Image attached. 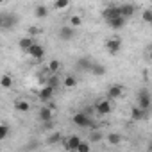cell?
Segmentation results:
<instances>
[{"mask_svg": "<svg viewBox=\"0 0 152 152\" xmlns=\"http://www.w3.org/2000/svg\"><path fill=\"white\" fill-rule=\"evenodd\" d=\"M91 66H93V63H91L90 59H86V57H81V59L77 61V70L90 72V70H91Z\"/></svg>", "mask_w": 152, "mask_h": 152, "instance_id": "2e32d148", "label": "cell"}, {"mask_svg": "<svg viewBox=\"0 0 152 152\" xmlns=\"http://www.w3.org/2000/svg\"><path fill=\"white\" fill-rule=\"evenodd\" d=\"M7 136H9V125L7 124H2V125H0V141L6 140Z\"/></svg>", "mask_w": 152, "mask_h": 152, "instance_id": "603a6c76", "label": "cell"}, {"mask_svg": "<svg viewBox=\"0 0 152 152\" xmlns=\"http://www.w3.org/2000/svg\"><path fill=\"white\" fill-rule=\"evenodd\" d=\"M79 143H81V138L77 134H72L64 140V148L66 150H77L79 148Z\"/></svg>", "mask_w": 152, "mask_h": 152, "instance_id": "9c48e42d", "label": "cell"}, {"mask_svg": "<svg viewBox=\"0 0 152 152\" xmlns=\"http://www.w3.org/2000/svg\"><path fill=\"white\" fill-rule=\"evenodd\" d=\"M38 116H39V120L43 124H48V122H52V109L50 107H41L39 113H38Z\"/></svg>", "mask_w": 152, "mask_h": 152, "instance_id": "5bb4252c", "label": "cell"}, {"mask_svg": "<svg viewBox=\"0 0 152 152\" xmlns=\"http://www.w3.org/2000/svg\"><path fill=\"white\" fill-rule=\"evenodd\" d=\"M20 18L15 15V13H2L0 15V27L4 31H9V29H15L18 25Z\"/></svg>", "mask_w": 152, "mask_h": 152, "instance_id": "6da1fadb", "label": "cell"}, {"mask_svg": "<svg viewBox=\"0 0 152 152\" xmlns=\"http://www.w3.org/2000/svg\"><path fill=\"white\" fill-rule=\"evenodd\" d=\"M70 25H72V27H81V25H83V18L77 16V15L70 16Z\"/></svg>", "mask_w": 152, "mask_h": 152, "instance_id": "cb8c5ba5", "label": "cell"}, {"mask_svg": "<svg viewBox=\"0 0 152 152\" xmlns=\"http://www.w3.org/2000/svg\"><path fill=\"white\" fill-rule=\"evenodd\" d=\"M68 6H70V0H56V2H54L56 9H66Z\"/></svg>", "mask_w": 152, "mask_h": 152, "instance_id": "83f0119b", "label": "cell"}, {"mask_svg": "<svg viewBox=\"0 0 152 152\" xmlns=\"http://www.w3.org/2000/svg\"><path fill=\"white\" fill-rule=\"evenodd\" d=\"M125 22H127V18H125V16H116V18L109 20V22H107V25H109L111 29H115V31H120V29H124V27H125Z\"/></svg>", "mask_w": 152, "mask_h": 152, "instance_id": "7c38bea8", "label": "cell"}, {"mask_svg": "<svg viewBox=\"0 0 152 152\" xmlns=\"http://www.w3.org/2000/svg\"><path fill=\"white\" fill-rule=\"evenodd\" d=\"M72 124H75L77 127H90L93 122H91V118H90V115L86 113V111H81V113H75L73 115V118H72Z\"/></svg>", "mask_w": 152, "mask_h": 152, "instance_id": "7a4b0ae2", "label": "cell"}, {"mask_svg": "<svg viewBox=\"0 0 152 152\" xmlns=\"http://www.w3.org/2000/svg\"><path fill=\"white\" fill-rule=\"evenodd\" d=\"M150 59H152V52H150Z\"/></svg>", "mask_w": 152, "mask_h": 152, "instance_id": "836d02e7", "label": "cell"}, {"mask_svg": "<svg viewBox=\"0 0 152 152\" xmlns=\"http://www.w3.org/2000/svg\"><path fill=\"white\" fill-rule=\"evenodd\" d=\"M34 45V39H32V36H27V38H20V41H18V47L23 50V52H27L31 47Z\"/></svg>", "mask_w": 152, "mask_h": 152, "instance_id": "9a60e30c", "label": "cell"}, {"mask_svg": "<svg viewBox=\"0 0 152 152\" xmlns=\"http://www.w3.org/2000/svg\"><path fill=\"white\" fill-rule=\"evenodd\" d=\"M48 70H50L52 73H57V72L61 70V61H57V59H52V61L48 63Z\"/></svg>", "mask_w": 152, "mask_h": 152, "instance_id": "7402d4cb", "label": "cell"}, {"mask_svg": "<svg viewBox=\"0 0 152 152\" xmlns=\"http://www.w3.org/2000/svg\"><path fill=\"white\" fill-rule=\"evenodd\" d=\"M48 84H50V86H54V88H57V86H59V79L56 77V73H54V77H50V79H48Z\"/></svg>", "mask_w": 152, "mask_h": 152, "instance_id": "4dcf8cb0", "label": "cell"}, {"mask_svg": "<svg viewBox=\"0 0 152 152\" xmlns=\"http://www.w3.org/2000/svg\"><path fill=\"white\" fill-rule=\"evenodd\" d=\"M4 2H6V0H0V4H4Z\"/></svg>", "mask_w": 152, "mask_h": 152, "instance_id": "d6a6232c", "label": "cell"}, {"mask_svg": "<svg viewBox=\"0 0 152 152\" xmlns=\"http://www.w3.org/2000/svg\"><path fill=\"white\" fill-rule=\"evenodd\" d=\"M75 27H72V25H63L61 29H59V32H57V36H59V39L61 41H72L73 38H75V31H73Z\"/></svg>", "mask_w": 152, "mask_h": 152, "instance_id": "277c9868", "label": "cell"}, {"mask_svg": "<svg viewBox=\"0 0 152 152\" xmlns=\"http://www.w3.org/2000/svg\"><path fill=\"white\" fill-rule=\"evenodd\" d=\"M63 84H64V88H73L75 84H77V79H75L73 75H66L64 81H63Z\"/></svg>", "mask_w": 152, "mask_h": 152, "instance_id": "44dd1931", "label": "cell"}, {"mask_svg": "<svg viewBox=\"0 0 152 152\" xmlns=\"http://www.w3.org/2000/svg\"><path fill=\"white\" fill-rule=\"evenodd\" d=\"M27 54H29L31 57H34V59H43V57H45V48H43V45L34 43V45L27 50Z\"/></svg>", "mask_w": 152, "mask_h": 152, "instance_id": "30bf717a", "label": "cell"}, {"mask_svg": "<svg viewBox=\"0 0 152 152\" xmlns=\"http://www.w3.org/2000/svg\"><path fill=\"white\" fill-rule=\"evenodd\" d=\"M13 86V79H11V75H2V88L9 90Z\"/></svg>", "mask_w": 152, "mask_h": 152, "instance_id": "4316f807", "label": "cell"}, {"mask_svg": "<svg viewBox=\"0 0 152 152\" xmlns=\"http://www.w3.org/2000/svg\"><path fill=\"white\" fill-rule=\"evenodd\" d=\"M90 72H91L93 75H97V77H100V75H104V73H106V68H104L102 64H93Z\"/></svg>", "mask_w": 152, "mask_h": 152, "instance_id": "ffe728a7", "label": "cell"}, {"mask_svg": "<svg viewBox=\"0 0 152 152\" xmlns=\"http://www.w3.org/2000/svg\"><path fill=\"white\" fill-rule=\"evenodd\" d=\"M150 27H152V22H150Z\"/></svg>", "mask_w": 152, "mask_h": 152, "instance_id": "e575fe53", "label": "cell"}, {"mask_svg": "<svg viewBox=\"0 0 152 152\" xmlns=\"http://www.w3.org/2000/svg\"><path fill=\"white\" fill-rule=\"evenodd\" d=\"M143 22H147V23L152 22V11H145L143 13Z\"/></svg>", "mask_w": 152, "mask_h": 152, "instance_id": "1f68e13d", "label": "cell"}, {"mask_svg": "<svg viewBox=\"0 0 152 152\" xmlns=\"http://www.w3.org/2000/svg\"><path fill=\"white\" fill-rule=\"evenodd\" d=\"M61 140H63V134H61V132H54V134L48 138V143H59Z\"/></svg>", "mask_w": 152, "mask_h": 152, "instance_id": "f1b7e54d", "label": "cell"}, {"mask_svg": "<svg viewBox=\"0 0 152 152\" xmlns=\"http://www.w3.org/2000/svg\"><path fill=\"white\" fill-rule=\"evenodd\" d=\"M120 48H122V41L118 38H111V39L106 41V50H107L109 56H116L120 52Z\"/></svg>", "mask_w": 152, "mask_h": 152, "instance_id": "5b68a950", "label": "cell"}, {"mask_svg": "<svg viewBox=\"0 0 152 152\" xmlns=\"http://www.w3.org/2000/svg\"><path fill=\"white\" fill-rule=\"evenodd\" d=\"M102 138H104V136H102V132H100L99 129H97V131H93V132L90 134V141H91V143H97V141H100Z\"/></svg>", "mask_w": 152, "mask_h": 152, "instance_id": "d4e9b609", "label": "cell"}, {"mask_svg": "<svg viewBox=\"0 0 152 152\" xmlns=\"http://www.w3.org/2000/svg\"><path fill=\"white\" fill-rule=\"evenodd\" d=\"M122 95H124V88L118 86V84L109 86V88H107V93H106V97H107L109 100H116V99H120Z\"/></svg>", "mask_w": 152, "mask_h": 152, "instance_id": "ba28073f", "label": "cell"}, {"mask_svg": "<svg viewBox=\"0 0 152 152\" xmlns=\"http://www.w3.org/2000/svg\"><path fill=\"white\" fill-rule=\"evenodd\" d=\"M15 109L20 111V113H27V111L31 109V104H29L27 100H16V102H15Z\"/></svg>", "mask_w": 152, "mask_h": 152, "instance_id": "ac0fdd59", "label": "cell"}, {"mask_svg": "<svg viewBox=\"0 0 152 152\" xmlns=\"http://www.w3.org/2000/svg\"><path fill=\"white\" fill-rule=\"evenodd\" d=\"M120 9H122V16H125V18H131L136 13V7L132 4H124V6H120Z\"/></svg>", "mask_w": 152, "mask_h": 152, "instance_id": "e0dca14e", "label": "cell"}, {"mask_svg": "<svg viewBox=\"0 0 152 152\" xmlns=\"http://www.w3.org/2000/svg\"><path fill=\"white\" fill-rule=\"evenodd\" d=\"M90 148H91V145H90V141H81L79 143V152H90Z\"/></svg>", "mask_w": 152, "mask_h": 152, "instance_id": "f546056e", "label": "cell"}, {"mask_svg": "<svg viewBox=\"0 0 152 152\" xmlns=\"http://www.w3.org/2000/svg\"><path fill=\"white\" fill-rule=\"evenodd\" d=\"M145 115H147V111H145V109H141L138 104H136V106L131 109V118H132L134 122H140V120H143V118H145Z\"/></svg>", "mask_w": 152, "mask_h": 152, "instance_id": "4fadbf2b", "label": "cell"}, {"mask_svg": "<svg viewBox=\"0 0 152 152\" xmlns=\"http://www.w3.org/2000/svg\"><path fill=\"white\" fill-rule=\"evenodd\" d=\"M54 86H50V84H47V86H43L41 90H39V93H38V97H39V100H43V102H47V100H50L52 99V95H54Z\"/></svg>", "mask_w": 152, "mask_h": 152, "instance_id": "8fae6325", "label": "cell"}, {"mask_svg": "<svg viewBox=\"0 0 152 152\" xmlns=\"http://www.w3.org/2000/svg\"><path fill=\"white\" fill-rule=\"evenodd\" d=\"M34 16L36 18H47L48 16V9L45 7V6H36V9H34Z\"/></svg>", "mask_w": 152, "mask_h": 152, "instance_id": "d6986e66", "label": "cell"}, {"mask_svg": "<svg viewBox=\"0 0 152 152\" xmlns=\"http://www.w3.org/2000/svg\"><path fill=\"white\" fill-rule=\"evenodd\" d=\"M107 141H109L111 145H118V143L122 141V138H120V134H116V132H111V134L107 136Z\"/></svg>", "mask_w": 152, "mask_h": 152, "instance_id": "484cf974", "label": "cell"}, {"mask_svg": "<svg viewBox=\"0 0 152 152\" xmlns=\"http://www.w3.org/2000/svg\"><path fill=\"white\" fill-rule=\"evenodd\" d=\"M138 106H140L141 109H145V111L150 109V106H152V97H150V93H148L147 90H141V91L138 93Z\"/></svg>", "mask_w": 152, "mask_h": 152, "instance_id": "3957f363", "label": "cell"}, {"mask_svg": "<svg viewBox=\"0 0 152 152\" xmlns=\"http://www.w3.org/2000/svg\"><path fill=\"white\" fill-rule=\"evenodd\" d=\"M102 16L106 18V22H109V20H113L116 16H122V9H120V6H109V7L104 9Z\"/></svg>", "mask_w": 152, "mask_h": 152, "instance_id": "52a82bcc", "label": "cell"}, {"mask_svg": "<svg viewBox=\"0 0 152 152\" xmlns=\"http://www.w3.org/2000/svg\"><path fill=\"white\" fill-rule=\"evenodd\" d=\"M95 109H97V113H99V115H102V116H104V115H109V113H111V109H113L111 100H109L107 97H106L104 100H99V102L95 104Z\"/></svg>", "mask_w": 152, "mask_h": 152, "instance_id": "8992f818", "label": "cell"}]
</instances>
